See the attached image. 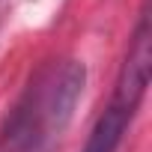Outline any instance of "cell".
<instances>
[{
    "instance_id": "1",
    "label": "cell",
    "mask_w": 152,
    "mask_h": 152,
    "mask_svg": "<svg viewBox=\"0 0 152 152\" xmlns=\"http://www.w3.org/2000/svg\"><path fill=\"white\" fill-rule=\"evenodd\" d=\"M84 84H87V69L78 60H66L60 69H54L51 81L45 84V90L39 93V104H36V134H33V146L39 140H51L60 137V131L72 122L75 107H78L81 96H84Z\"/></svg>"
},
{
    "instance_id": "2",
    "label": "cell",
    "mask_w": 152,
    "mask_h": 152,
    "mask_svg": "<svg viewBox=\"0 0 152 152\" xmlns=\"http://www.w3.org/2000/svg\"><path fill=\"white\" fill-rule=\"evenodd\" d=\"M149 66H152V36H149V15L143 12V15H140V24H137V30H134L128 57H125V63H122L119 81H116V96H113V104L122 107V110H128L131 116H134L137 104H140L143 96H146Z\"/></svg>"
},
{
    "instance_id": "3",
    "label": "cell",
    "mask_w": 152,
    "mask_h": 152,
    "mask_svg": "<svg viewBox=\"0 0 152 152\" xmlns=\"http://www.w3.org/2000/svg\"><path fill=\"white\" fill-rule=\"evenodd\" d=\"M128 119H131L128 110L110 104V107L99 116L96 128L90 131V140H87L84 152H116V146H119V140H122V134H125V128H128Z\"/></svg>"
}]
</instances>
